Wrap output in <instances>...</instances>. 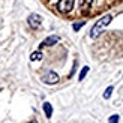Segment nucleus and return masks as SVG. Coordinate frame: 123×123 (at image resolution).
I'll list each match as a JSON object with an SVG mask.
<instances>
[{
	"label": "nucleus",
	"instance_id": "nucleus-12",
	"mask_svg": "<svg viewBox=\"0 0 123 123\" xmlns=\"http://www.w3.org/2000/svg\"><path fill=\"white\" fill-rule=\"evenodd\" d=\"M111 93H113V87H108V89L105 90V93H104V98H105V99H108V98L111 96Z\"/></svg>",
	"mask_w": 123,
	"mask_h": 123
},
{
	"label": "nucleus",
	"instance_id": "nucleus-3",
	"mask_svg": "<svg viewBox=\"0 0 123 123\" xmlns=\"http://www.w3.org/2000/svg\"><path fill=\"white\" fill-rule=\"evenodd\" d=\"M27 23H29V26L32 29H38L41 26V23H42V17L38 15V14H30V17L27 18Z\"/></svg>",
	"mask_w": 123,
	"mask_h": 123
},
{
	"label": "nucleus",
	"instance_id": "nucleus-11",
	"mask_svg": "<svg viewBox=\"0 0 123 123\" xmlns=\"http://www.w3.org/2000/svg\"><path fill=\"white\" fill-rule=\"evenodd\" d=\"M108 123H119V116H117V114L111 116V117L108 119Z\"/></svg>",
	"mask_w": 123,
	"mask_h": 123
},
{
	"label": "nucleus",
	"instance_id": "nucleus-1",
	"mask_svg": "<svg viewBox=\"0 0 123 123\" xmlns=\"http://www.w3.org/2000/svg\"><path fill=\"white\" fill-rule=\"evenodd\" d=\"M111 20H113V17L110 15V14L104 15L101 20L98 21V23H95V26L92 27V30H90V36H92V38H98V36L102 33V30L105 29L110 23H111Z\"/></svg>",
	"mask_w": 123,
	"mask_h": 123
},
{
	"label": "nucleus",
	"instance_id": "nucleus-4",
	"mask_svg": "<svg viewBox=\"0 0 123 123\" xmlns=\"http://www.w3.org/2000/svg\"><path fill=\"white\" fill-rule=\"evenodd\" d=\"M42 80H44V83H47V84H56V83H59V75L54 71H48L44 77H42Z\"/></svg>",
	"mask_w": 123,
	"mask_h": 123
},
{
	"label": "nucleus",
	"instance_id": "nucleus-8",
	"mask_svg": "<svg viewBox=\"0 0 123 123\" xmlns=\"http://www.w3.org/2000/svg\"><path fill=\"white\" fill-rule=\"evenodd\" d=\"M42 57H44V56H42V53H41V51H35V53L32 54V56H30V60L38 62V60H41Z\"/></svg>",
	"mask_w": 123,
	"mask_h": 123
},
{
	"label": "nucleus",
	"instance_id": "nucleus-9",
	"mask_svg": "<svg viewBox=\"0 0 123 123\" xmlns=\"http://www.w3.org/2000/svg\"><path fill=\"white\" fill-rule=\"evenodd\" d=\"M87 72H89V68H87V66H84L83 69H81V72H80V77H78V80H80V81H83V80L86 78V75H87Z\"/></svg>",
	"mask_w": 123,
	"mask_h": 123
},
{
	"label": "nucleus",
	"instance_id": "nucleus-5",
	"mask_svg": "<svg viewBox=\"0 0 123 123\" xmlns=\"http://www.w3.org/2000/svg\"><path fill=\"white\" fill-rule=\"evenodd\" d=\"M57 42H59V36H54V35L53 36H48V38L41 44V48L42 47H53L54 44H57Z\"/></svg>",
	"mask_w": 123,
	"mask_h": 123
},
{
	"label": "nucleus",
	"instance_id": "nucleus-10",
	"mask_svg": "<svg viewBox=\"0 0 123 123\" xmlns=\"http://www.w3.org/2000/svg\"><path fill=\"white\" fill-rule=\"evenodd\" d=\"M84 24H86L84 21H80V23H75V24H74V26H72V27H74V30H75V32H78V30H80V29H81V27L84 26Z\"/></svg>",
	"mask_w": 123,
	"mask_h": 123
},
{
	"label": "nucleus",
	"instance_id": "nucleus-6",
	"mask_svg": "<svg viewBox=\"0 0 123 123\" xmlns=\"http://www.w3.org/2000/svg\"><path fill=\"white\" fill-rule=\"evenodd\" d=\"M92 5H93V0H80V11L81 12H89Z\"/></svg>",
	"mask_w": 123,
	"mask_h": 123
},
{
	"label": "nucleus",
	"instance_id": "nucleus-13",
	"mask_svg": "<svg viewBox=\"0 0 123 123\" xmlns=\"http://www.w3.org/2000/svg\"><path fill=\"white\" fill-rule=\"evenodd\" d=\"M32 123H38V122H36V120H35V122H32Z\"/></svg>",
	"mask_w": 123,
	"mask_h": 123
},
{
	"label": "nucleus",
	"instance_id": "nucleus-2",
	"mask_svg": "<svg viewBox=\"0 0 123 123\" xmlns=\"http://www.w3.org/2000/svg\"><path fill=\"white\" fill-rule=\"evenodd\" d=\"M74 0H59L57 2V11L62 14H69L74 9Z\"/></svg>",
	"mask_w": 123,
	"mask_h": 123
},
{
	"label": "nucleus",
	"instance_id": "nucleus-7",
	"mask_svg": "<svg viewBox=\"0 0 123 123\" xmlns=\"http://www.w3.org/2000/svg\"><path fill=\"white\" fill-rule=\"evenodd\" d=\"M44 111H45V116L50 119L51 114H53V107H51L50 102H45V104H44Z\"/></svg>",
	"mask_w": 123,
	"mask_h": 123
}]
</instances>
